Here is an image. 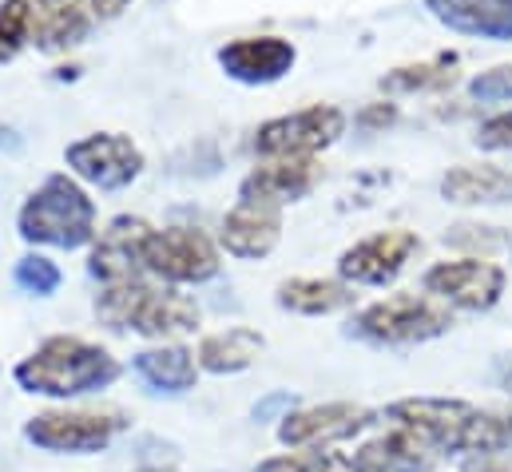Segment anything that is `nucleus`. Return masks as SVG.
Listing matches in <instances>:
<instances>
[{"label":"nucleus","mask_w":512,"mask_h":472,"mask_svg":"<svg viewBox=\"0 0 512 472\" xmlns=\"http://www.w3.org/2000/svg\"><path fill=\"white\" fill-rule=\"evenodd\" d=\"M453 64H457V56H437V60H425V64L393 68L382 80V88L385 92H433V88H445V84H453Z\"/></svg>","instance_id":"obj_24"},{"label":"nucleus","mask_w":512,"mask_h":472,"mask_svg":"<svg viewBox=\"0 0 512 472\" xmlns=\"http://www.w3.org/2000/svg\"><path fill=\"white\" fill-rule=\"evenodd\" d=\"M505 421H509V437H512V413H509V417H505Z\"/></svg>","instance_id":"obj_35"},{"label":"nucleus","mask_w":512,"mask_h":472,"mask_svg":"<svg viewBox=\"0 0 512 472\" xmlns=\"http://www.w3.org/2000/svg\"><path fill=\"white\" fill-rule=\"evenodd\" d=\"M393 108H385V104H378V108H370V112H362V127H385V123H393Z\"/></svg>","instance_id":"obj_31"},{"label":"nucleus","mask_w":512,"mask_h":472,"mask_svg":"<svg viewBox=\"0 0 512 472\" xmlns=\"http://www.w3.org/2000/svg\"><path fill=\"white\" fill-rule=\"evenodd\" d=\"M441 453H433L421 437H413L409 429H389L382 437L366 441L350 461L358 472H433Z\"/></svg>","instance_id":"obj_18"},{"label":"nucleus","mask_w":512,"mask_h":472,"mask_svg":"<svg viewBox=\"0 0 512 472\" xmlns=\"http://www.w3.org/2000/svg\"><path fill=\"white\" fill-rule=\"evenodd\" d=\"M385 417L397 429H409L421 437L433 453H473V457H493L512 445L509 421L477 409L457 397H405L385 409Z\"/></svg>","instance_id":"obj_1"},{"label":"nucleus","mask_w":512,"mask_h":472,"mask_svg":"<svg viewBox=\"0 0 512 472\" xmlns=\"http://www.w3.org/2000/svg\"><path fill=\"white\" fill-rule=\"evenodd\" d=\"M378 413L354 405V401H330V405H310L298 413H286L278 425V441L290 449H322L334 441H350L362 429H370Z\"/></svg>","instance_id":"obj_11"},{"label":"nucleus","mask_w":512,"mask_h":472,"mask_svg":"<svg viewBox=\"0 0 512 472\" xmlns=\"http://www.w3.org/2000/svg\"><path fill=\"white\" fill-rule=\"evenodd\" d=\"M449 326H453L449 306L429 294H393V298L366 306L354 318V334L366 342H378V346L429 342V338H441Z\"/></svg>","instance_id":"obj_5"},{"label":"nucleus","mask_w":512,"mask_h":472,"mask_svg":"<svg viewBox=\"0 0 512 472\" xmlns=\"http://www.w3.org/2000/svg\"><path fill=\"white\" fill-rule=\"evenodd\" d=\"M342 131H346V116L338 108L314 104V108H302L294 116L262 123L255 135V147L266 159H298V155H314V151L330 147Z\"/></svg>","instance_id":"obj_9"},{"label":"nucleus","mask_w":512,"mask_h":472,"mask_svg":"<svg viewBox=\"0 0 512 472\" xmlns=\"http://www.w3.org/2000/svg\"><path fill=\"white\" fill-rule=\"evenodd\" d=\"M12 282H16L24 294L48 298V294H56V286H60V270H56V262H52V258L28 254V258H20V262H16Z\"/></svg>","instance_id":"obj_27"},{"label":"nucleus","mask_w":512,"mask_h":472,"mask_svg":"<svg viewBox=\"0 0 512 472\" xmlns=\"http://www.w3.org/2000/svg\"><path fill=\"white\" fill-rule=\"evenodd\" d=\"M128 429L124 413L100 409H52L24 425V437L48 453H100Z\"/></svg>","instance_id":"obj_6"},{"label":"nucleus","mask_w":512,"mask_h":472,"mask_svg":"<svg viewBox=\"0 0 512 472\" xmlns=\"http://www.w3.org/2000/svg\"><path fill=\"white\" fill-rule=\"evenodd\" d=\"M131 369L159 393H187L199 381V361L183 346H159L131 357Z\"/></svg>","instance_id":"obj_22"},{"label":"nucleus","mask_w":512,"mask_h":472,"mask_svg":"<svg viewBox=\"0 0 512 472\" xmlns=\"http://www.w3.org/2000/svg\"><path fill=\"white\" fill-rule=\"evenodd\" d=\"M322 179V167L314 163V155H298V159H270L255 167L243 187H239V203H266V207H282V203H298L306 199Z\"/></svg>","instance_id":"obj_14"},{"label":"nucleus","mask_w":512,"mask_h":472,"mask_svg":"<svg viewBox=\"0 0 512 472\" xmlns=\"http://www.w3.org/2000/svg\"><path fill=\"white\" fill-rule=\"evenodd\" d=\"M16 227L28 242L76 250L96 238V207L68 175H48L20 207Z\"/></svg>","instance_id":"obj_4"},{"label":"nucleus","mask_w":512,"mask_h":472,"mask_svg":"<svg viewBox=\"0 0 512 472\" xmlns=\"http://www.w3.org/2000/svg\"><path fill=\"white\" fill-rule=\"evenodd\" d=\"M139 472H171V469H139Z\"/></svg>","instance_id":"obj_34"},{"label":"nucleus","mask_w":512,"mask_h":472,"mask_svg":"<svg viewBox=\"0 0 512 472\" xmlns=\"http://www.w3.org/2000/svg\"><path fill=\"white\" fill-rule=\"evenodd\" d=\"M96 314L112 330H135L143 338H175V334H191L199 326V306L187 294L159 290L143 278L108 286L96 298Z\"/></svg>","instance_id":"obj_3"},{"label":"nucleus","mask_w":512,"mask_h":472,"mask_svg":"<svg viewBox=\"0 0 512 472\" xmlns=\"http://www.w3.org/2000/svg\"><path fill=\"white\" fill-rule=\"evenodd\" d=\"M278 306L290 314H306V318L338 314L354 306V286L334 282V278H290L278 286Z\"/></svg>","instance_id":"obj_21"},{"label":"nucleus","mask_w":512,"mask_h":472,"mask_svg":"<svg viewBox=\"0 0 512 472\" xmlns=\"http://www.w3.org/2000/svg\"><path fill=\"white\" fill-rule=\"evenodd\" d=\"M219 238L235 258H266L282 238V211L266 203H239L223 219Z\"/></svg>","instance_id":"obj_19"},{"label":"nucleus","mask_w":512,"mask_h":472,"mask_svg":"<svg viewBox=\"0 0 512 472\" xmlns=\"http://www.w3.org/2000/svg\"><path fill=\"white\" fill-rule=\"evenodd\" d=\"M151 235V227L143 219H131L120 215L108 223V231L96 238V250H92V262L88 270L104 282V286H120V282H135L143 270V242Z\"/></svg>","instance_id":"obj_15"},{"label":"nucleus","mask_w":512,"mask_h":472,"mask_svg":"<svg viewBox=\"0 0 512 472\" xmlns=\"http://www.w3.org/2000/svg\"><path fill=\"white\" fill-rule=\"evenodd\" d=\"M143 270L163 282H207L219 274V250L203 231L191 227L151 231L143 242Z\"/></svg>","instance_id":"obj_8"},{"label":"nucleus","mask_w":512,"mask_h":472,"mask_svg":"<svg viewBox=\"0 0 512 472\" xmlns=\"http://www.w3.org/2000/svg\"><path fill=\"white\" fill-rule=\"evenodd\" d=\"M417 250H421V238L413 231H382V235L354 242L338 258V274L350 286H389Z\"/></svg>","instance_id":"obj_13"},{"label":"nucleus","mask_w":512,"mask_h":472,"mask_svg":"<svg viewBox=\"0 0 512 472\" xmlns=\"http://www.w3.org/2000/svg\"><path fill=\"white\" fill-rule=\"evenodd\" d=\"M16 143H20V139H16L8 127H0V147H16Z\"/></svg>","instance_id":"obj_32"},{"label":"nucleus","mask_w":512,"mask_h":472,"mask_svg":"<svg viewBox=\"0 0 512 472\" xmlns=\"http://www.w3.org/2000/svg\"><path fill=\"white\" fill-rule=\"evenodd\" d=\"M425 8L453 32L481 40H512V0H425Z\"/></svg>","instance_id":"obj_17"},{"label":"nucleus","mask_w":512,"mask_h":472,"mask_svg":"<svg viewBox=\"0 0 512 472\" xmlns=\"http://www.w3.org/2000/svg\"><path fill=\"white\" fill-rule=\"evenodd\" d=\"M32 36V0H4L0 4V64H8L24 40Z\"/></svg>","instance_id":"obj_25"},{"label":"nucleus","mask_w":512,"mask_h":472,"mask_svg":"<svg viewBox=\"0 0 512 472\" xmlns=\"http://www.w3.org/2000/svg\"><path fill=\"white\" fill-rule=\"evenodd\" d=\"M16 385L40 397H80L112 385L120 377V361L80 338H48L36 354L16 365Z\"/></svg>","instance_id":"obj_2"},{"label":"nucleus","mask_w":512,"mask_h":472,"mask_svg":"<svg viewBox=\"0 0 512 472\" xmlns=\"http://www.w3.org/2000/svg\"><path fill=\"white\" fill-rule=\"evenodd\" d=\"M298 52L282 36H243L219 48V64L239 84H274L294 68Z\"/></svg>","instance_id":"obj_16"},{"label":"nucleus","mask_w":512,"mask_h":472,"mask_svg":"<svg viewBox=\"0 0 512 472\" xmlns=\"http://www.w3.org/2000/svg\"><path fill=\"white\" fill-rule=\"evenodd\" d=\"M255 472H358V465L338 453H282L262 461Z\"/></svg>","instance_id":"obj_26"},{"label":"nucleus","mask_w":512,"mask_h":472,"mask_svg":"<svg viewBox=\"0 0 512 472\" xmlns=\"http://www.w3.org/2000/svg\"><path fill=\"white\" fill-rule=\"evenodd\" d=\"M421 286H425L429 298L477 314V310H493L505 298L509 274L489 258H453V262L429 266Z\"/></svg>","instance_id":"obj_7"},{"label":"nucleus","mask_w":512,"mask_h":472,"mask_svg":"<svg viewBox=\"0 0 512 472\" xmlns=\"http://www.w3.org/2000/svg\"><path fill=\"white\" fill-rule=\"evenodd\" d=\"M445 203L457 207H493V203H512V171L481 163V167H449L441 179Z\"/></svg>","instance_id":"obj_20"},{"label":"nucleus","mask_w":512,"mask_h":472,"mask_svg":"<svg viewBox=\"0 0 512 472\" xmlns=\"http://www.w3.org/2000/svg\"><path fill=\"white\" fill-rule=\"evenodd\" d=\"M68 167L92 183V187H104V191H120L128 187L131 179L143 171V151L131 143L128 135H88L80 143H72L64 151Z\"/></svg>","instance_id":"obj_12"},{"label":"nucleus","mask_w":512,"mask_h":472,"mask_svg":"<svg viewBox=\"0 0 512 472\" xmlns=\"http://www.w3.org/2000/svg\"><path fill=\"white\" fill-rule=\"evenodd\" d=\"M469 96L481 104H505L512 100V64H497L469 80Z\"/></svg>","instance_id":"obj_28"},{"label":"nucleus","mask_w":512,"mask_h":472,"mask_svg":"<svg viewBox=\"0 0 512 472\" xmlns=\"http://www.w3.org/2000/svg\"><path fill=\"white\" fill-rule=\"evenodd\" d=\"M131 0H36L32 4V40L44 52L76 48L96 24L116 20Z\"/></svg>","instance_id":"obj_10"},{"label":"nucleus","mask_w":512,"mask_h":472,"mask_svg":"<svg viewBox=\"0 0 512 472\" xmlns=\"http://www.w3.org/2000/svg\"><path fill=\"white\" fill-rule=\"evenodd\" d=\"M258 354H262V338H258L255 330L235 326V330H223V334L203 338L195 361L207 373H243L247 365H255Z\"/></svg>","instance_id":"obj_23"},{"label":"nucleus","mask_w":512,"mask_h":472,"mask_svg":"<svg viewBox=\"0 0 512 472\" xmlns=\"http://www.w3.org/2000/svg\"><path fill=\"white\" fill-rule=\"evenodd\" d=\"M477 147H485V151H512V112L485 119L477 127Z\"/></svg>","instance_id":"obj_29"},{"label":"nucleus","mask_w":512,"mask_h":472,"mask_svg":"<svg viewBox=\"0 0 512 472\" xmlns=\"http://www.w3.org/2000/svg\"><path fill=\"white\" fill-rule=\"evenodd\" d=\"M465 472H512V457H501V453H493V457H473Z\"/></svg>","instance_id":"obj_30"},{"label":"nucleus","mask_w":512,"mask_h":472,"mask_svg":"<svg viewBox=\"0 0 512 472\" xmlns=\"http://www.w3.org/2000/svg\"><path fill=\"white\" fill-rule=\"evenodd\" d=\"M505 385H509V393H512V357H509V365H505Z\"/></svg>","instance_id":"obj_33"}]
</instances>
